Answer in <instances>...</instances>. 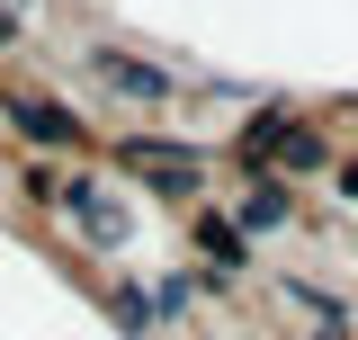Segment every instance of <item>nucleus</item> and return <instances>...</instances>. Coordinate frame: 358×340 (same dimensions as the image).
<instances>
[{"instance_id": "obj_1", "label": "nucleus", "mask_w": 358, "mask_h": 340, "mask_svg": "<svg viewBox=\"0 0 358 340\" xmlns=\"http://www.w3.org/2000/svg\"><path fill=\"white\" fill-rule=\"evenodd\" d=\"M54 206L72 215L90 242H117V233H126V206H117V197H108L99 179H54Z\"/></svg>"}, {"instance_id": "obj_2", "label": "nucleus", "mask_w": 358, "mask_h": 340, "mask_svg": "<svg viewBox=\"0 0 358 340\" xmlns=\"http://www.w3.org/2000/svg\"><path fill=\"white\" fill-rule=\"evenodd\" d=\"M126 170L171 179V197H188V188H197V153H171V143H126Z\"/></svg>"}, {"instance_id": "obj_3", "label": "nucleus", "mask_w": 358, "mask_h": 340, "mask_svg": "<svg viewBox=\"0 0 358 340\" xmlns=\"http://www.w3.org/2000/svg\"><path fill=\"white\" fill-rule=\"evenodd\" d=\"M99 81L126 90V99H143V108H162V99H171V81H162L152 63H126V54H99Z\"/></svg>"}]
</instances>
